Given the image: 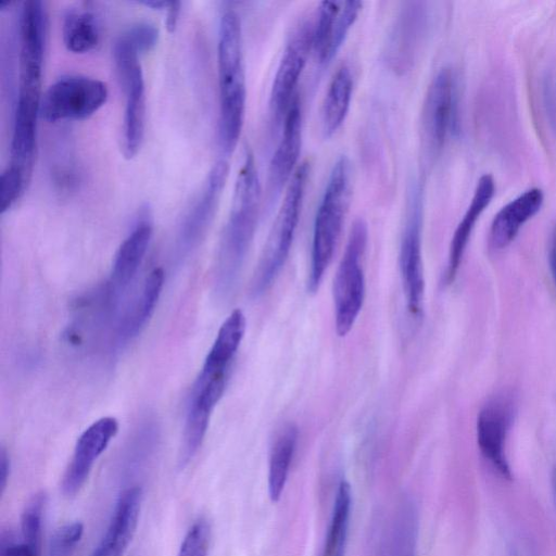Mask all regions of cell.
Masks as SVG:
<instances>
[{
  "label": "cell",
  "mask_w": 556,
  "mask_h": 556,
  "mask_svg": "<svg viewBox=\"0 0 556 556\" xmlns=\"http://www.w3.org/2000/svg\"><path fill=\"white\" fill-rule=\"evenodd\" d=\"M48 35V15L40 0L23 3L20 16V63L10 163L7 167L30 181L37 150L38 117Z\"/></svg>",
  "instance_id": "obj_1"
},
{
  "label": "cell",
  "mask_w": 556,
  "mask_h": 556,
  "mask_svg": "<svg viewBox=\"0 0 556 556\" xmlns=\"http://www.w3.org/2000/svg\"><path fill=\"white\" fill-rule=\"evenodd\" d=\"M261 182L252 152L247 149L237 175L228 219L218 245L213 291L218 300L233 291L257 226Z\"/></svg>",
  "instance_id": "obj_2"
},
{
  "label": "cell",
  "mask_w": 556,
  "mask_h": 556,
  "mask_svg": "<svg viewBox=\"0 0 556 556\" xmlns=\"http://www.w3.org/2000/svg\"><path fill=\"white\" fill-rule=\"evenodd\" d=\"M217 68L219 143L223 152L230 154L241 135L247 100L241 23L232 10L226 11L220 18Z\"/></svg>",
  "instance_id": "obj_3"
},
{
  "label": "cell",
  "mask_w": 556,
  "mask_h": 556,
  "mask_svg": "<svg viewBox=\"0 0 556 556\" xmlns=\"http://www.w3.org/2000/svg\"><path fill=\"white\" fill-rule=\"evenodd\" d=\"M352 194V167L341 155L330 172L326 189L316 212L311 269L307 279L309 292H316L338 245Z\"/></svg>",
  "instance_id": "obj_4"
},
{
  "label": "cell",
  "mask_w": 556,
  "mask_h": 556,
  "mask_svg": "<svg viewBox=\"0 0 556 556\" xmlns=\"http://www.w3.org/2000/svg\"><path fill=\"white\" fill-rule=\"evenodd\" d=\"M308 174V164L303 163L298 166L287 185L283 200L251 280L250 295L254 299L266 292L288 258L300 220Z\"/></svg>",
  "instance_id": "obj_5"
},
{
  "label": "cell",
  "mask_w": 556,
  "mask_h": 556,
  "mask_svg": "<svg viewBox=\"0 0 556 556\" xmlns=\"http://www.w3.org/2000/svg\"><path fill=\"white\" fill-rule=\"evenodd\" d=\"M367 240V224L363 219L355 220L333 279L334 325L339 337L350 332L364 303L363 260Z\"/></svg>",
  "instance_id": "obj_6"
},
{
  "label": "cell",
  "mask_w": 556,
  "mask_h": 556,
  "mask_svg": "<svg viewBox=\"0 0 556 556\" xmlns=\"http://www.w3.org/2000/svg\"><path fill=\"white\" fill-rule=\"evenodd\" d=\"M108 96L106 85L97 78L64 76L45 91L40 117L49 123L87 119L105 104Z\"/></svg>",
  "instance_id": "obj_7"
},
{
  "label": "cell",
  "mask_w": 556,
  "mask_h": 556,
  "mask_svg": "<svg viewBox=\"0 0 556 556\" xmlns=\"http://www.w3.org/2000/svg\"><path fill=\"white\" fill-rule=\"evenodd\" d=\"M140 55L125 46L113 51L117 76L126 98L123 149L127 159H132L139 152L146 129V85Z\"/></svg>",
  "instance_id": "obj_8"
},
{
  "label": "cell",
  "mask_w": 556,
  "mask_h": 556,
  "mask_svg": "<svg viewBox=\"0 0 556 556\" xmlns=\"http://www.w3.org/2000/svg\"><path fill=\"white\" fill-rule=\"evenodd\" d=\"M228 174V162L217 161L197 200L185 215L176 239V256L179 262L192 254L205 238L216 215Z\"/></svg>",
  "instance_id": "obj_9"
},
{
  "label": "cell",
  "mask_w": 556,
  "mask_h": 556,
  "mask_svg": "<svg viewBox=\"0 0 556 556\" xmlns=\"http://www.w3.org/2000/svg\"><path fill=\"white\" fill-rule=\"evenodd\" d=\"M228 374L201 370L189 394L179 465L186 466L200 448L210 424V418L222 399L228 382Z\"/></svg>",
  "instance_id": "obj_10"
},
{
  "label": "cell",
  "mask_w": 556,
  "mask_h": 556,
  "mask_svg": "<svg viewBox=\"0 0 556 556\" xmlns=\"http://www.w3.org/2000/svg\"><path fill=\"white\" fill-rule=\"evenodd\" d=\"M314 23L300 22L290 35L278 64L269 94V112L279 124L295 96V89L313 47Z\"/></svg>",
  "instance_id": "obj_11"
},
{
  "label": "cell",
  "mask_w": 556,
  "mask_h": 556,
  "mask_svg": "<svg viewBox=\"0 0 556 556\" xmlns=\"http://www.w3.org/2000/svg\"><path fill=\"white\" fill-rule=\"evenodd\" d=\"M514 417V402L507 395L489 400L477 418V442L485 460L504 479L510 480L505 443Z\"/></svg>",
  "instance_id": "obj_12"
},
{
  "label": "cell",
  "mask_w": 556,
  "mask_h": 556,
  "mask_svg": "<svg viewBox=\"0 0 556 556\" xmlns=\"http://www.w3.org/2000/svg\"><path fill=\"white\" fill-rule=\"evenodd\" d=\"M455 81L448 67L441 68L431 80L421 109V132L426 148L437 152L445 143L454 125Z\"/></svg>",
  "instance_id": "obj_13"
},
{
  "label": "cell",
  "mask_w": 556,
  "mask_h": 556,
  "mask_svg": "<svg viewBox=\"0 0 556 556\" xmlns=\"http://www.w3.org/2000/svg\"><path fill=\"white\" fill-rule=\"evenodd\" d=\"M399 266L407 311L419 319L424 311L425 277L421 255L420 205L415 203L407 217L399 254Z\"/></svg>",
  "instance_id": "obj_14"
},
{
  "label": "cell",
  "mask_w": 556,
  "mask_h": 556,
  "mask_svg": "<svg viewBox=\"0 0 556 556\" xmlns=\"http://www.w3.org/2000/svg\"><path fill=\"white\" fill-rule=\"evenodd\" d=\"M118 431L116 418L105 416L87 427L76 441L73 456L61 482L62 493L74 496L87 481L99 456Z\"/></svg>",
  "instance_id": "obj_15"
},
{
  "label": "cell",
  "mask_w": 556,
  "mask_h": 556,
  "mask_svg": "<svg viewBox=\"0 0 556 556\" xmlns=\"http://www.w3.org/2000/svg\"><path fill=\"white\" fill-rule=\"evenodd\" d=\"M152 233L151 220L140 218L115 253L110 278L104 286L109 303L115 314L142 264Z\"/></svg>",
  "instance_id": "obj_16"
},
{
  "label": "cell",
  "mask_w": 556,
  "mask_h": 556,
  "mask_svg": "<svg viewBox=\"0 0 556 556\" xmlns=\"http://www.w3.org/2000/svg\"><path fill=\"white\" fill-rule=\"evenodd\" d=\"M361 1L320 2L313 27L312 51L319 63H329L341 48L362 10Z\"/></svg>",
  "instance_id": "obj_17"
},
{
  "label": "cell",
  "mask_w": 556,
  "mask_h": 556,
  "mask_svg": "<svg viewBox=\"0 0 556 556\" xmlns=\"http://www.w3.org/2000/svg\"><path fill=\"white\" fill-rule=\"evenodd\" d=\"M426 8L421 2H408L395 18L386 43V60L399 73L409 71L426 30Z\"/></svg>",
  "instance_id": "obj_18"
},
{
  "label": "cell",
  "mask_w": 556,
  "mask_h": 556,
  "mask_svg": "<svg viewBox=\"0 0 556 556\" xmlns=\"http://www.w3.org/2000/svg\"><path fill=\"white\" fill-rule=\"evenodd\" d=\"M142 489L134 485L118 496L109 526L90 556H123L139 520Z\"/></svg>",
  "instance_id": "obj_19"
},
{
  "label": "cell",
  "mask_w": 556,
  "mask_h": 556,
  "mask_svg": "<svg viewBox=\"0 0 556 556\" xmlns=\"http://www.w3.org/2000/svg\"><path fill=\"white\" fill-rule=\"evenodd\" d=\"M301 142L302 112L300 100L295 97L283 118L281 137L269 163L268 187L271 195H277L295 173Z\"/></svg>",
  "instance_id": "obj_20"
},
{
  "label": "cell",
  "mask_w": 556,
  "mask_h": 556,
  "mask_svg": "<svg viewBox=\"0 0 556 556\" xmlns=\"http://www.w3.org/2000/svg\"><path fill=\"white\" fill-rule=\"evenodd\" d=\"M164 280L165 274L162 268H154L147 276L136 298L117 319L114 334L116 349H123L143 330L154 313Z\"/></svg>",
  "instance_id": "obj_21"
},
{
  "label": "cell",
  "mask_w": 556,
  "mask_h": 556,
  "mask_svg": "<svg viewBox=\"0 0 556 556\" xmlns=\"http://www.w3.org/2000/svg\"><path fill=\"white\" fill-rule=\"evenodd\" d=\"M543 201V191L540 188H531L504 205L492 220L490 245L494 250L506 248L521 227L540 211Z\"/></svg>",
  "instance_id": "obj_22"
},
{
  "label": "cell",
  "mask_w": 556,
  "mask_h": 556,
  "mask_svg": "<svg viewBox=\"0 0 556 556\" xmlns=\"http://www.w3.org/2000/svg\"><path fill=\"white\" fill-rule=\"evenodd\" d=\"M495 193V182L491 175H482L476 186L470 203L457 225L450 245L446 282H452L457 275L464 252L476 223L490 204Z\"/></svg>",
  "instance_id": "obj_23"
},
{
  "label": "cell",
  "mask_w": 556,
  "mask_h": 556,
  "mask_svg": "<svg viewBox=\"0 0 556 556\" xmlns=\"http://www.w3.org/2000/svg\"><path fill=\"white\" fill-rule=\"evenodd\" d=\"M245 332V316L235 309L222 324L217 336L208 350L201 370L216 374H229L233 357Z\"/></svg>",
  "instance_id": "obj_24"
},
{
  "label": "cell",
  "mask_w": 556,
  "mask_h": 556,
  "mask_svg": "<svg viewBox=\"0 0 556 556\" xmlns=\"http://www.w3.org/2000/svg\"><path fill=\"white\" fill-rule=\"evenodd\" d=\"M353 74L346 64H341L332 75L320 111L325 136L333 135L344 123L353 94Z\"/></svg>",
  "instance_id": "obj_25"
},
{
  "label": "cell",
  "mask_w": 556,
  "mask_h": 556,
  "mask_svg": "<svg viewBox=\"0 0 556 556\" xmlns=\"http://www.w3.org/2000/svg\"><path fill=\"white\" fill-rule=\"evenodd\" d=\"M298 434L294 425H286L271 444L268 460V494L271 502H278L285 489Z\"/></svg>",
  "instance_id": "obj_26"
},
{
  "label": "cell",
  "mask_w": 556,
  "mask_h": 556,
  "mask_svg": "<svg viewBox=\"0 0 556 556\" xmlns=\"http://www.w3.org/2000/svg\"><path fill=\"white\" fill-rule=\"evenodd\" d=\"M101 30L96 15L89 10L72 9L63 22V41L73 53H87L100 43Z\"/></svg>",
  "instance_id": "obj_27"
},
{
  "label": "cell",
  "mask_w": 556,
  "mask_h": 556,
  "mask_svg": "<svg viewBox=\"0 0 556 556\" xmlns=\"http://www.w3.org/2000/svg\"><path fill=\"white\" fill-rule=\"evenodd\" d=\"M351 506L352 493L350 483L345 480H341L339 482L333 503L330 526L325 542L324 556L344 555Z\"/></svg>",
  "instance_id": "obj_28"
},
{
  "label": "cell",
  "mask_w": 556,
  "mask_h": 556,
  "mask_svg": "<svg viewBox=\"0 0 556 556\" xmlns=\"http://www.w3.org/2000/svg\"><path fill=\"white\" fill-rule=\"evenodd\" d=\"M47 504V495L38 492L25 505L21 516V531L24 543L40 554L42 516Z\"/></svg>",
  "instance_id": "obj_29"
},
{
  "label": "cell",
  "mask_w": 556,
  "mask_h": 556,
  "mask_svg": "<svg viewBox=\"0 0 556 556\" xmlns=\"http://www.w3.org/2000/svg\"><path fill=\"white\" fill-rule=\"evenodd\" d=\"M417 515L410 502L402 505L394 538V556H415Z\"/></svg>",
  "instance_id": "obj_30"
},
{
  "label": "cell",
  "mask_w": 556,
  "mask_h": 556,
  "mask_svg": "<svg viewBox=\"0 0 556 556\" xmlns=\"http://www.w3.org/2000/svg\"><path fill=\"white\" fill-rule=\"evenodd\" d=\"M211 527L206 519L199 518L187 531L177 556H207Z\"/></svg>",
  "instance_id": "obj_31"
},
{
  "label": "cell",
  "mask_w": 556,
  "mask_h": 556,
  "mask_svg": "<svg viewBox=\"0 0 556 556\" xmlns=\"http://www.w3.org/2000/svg\"><path fill=\"white\" fill-rule=\"evenodd\" d=\"M83 533L84 525L80 521L63 525L51 538L48 556H71Z\"/></svg>",
  "instance_id": "obj_32"
},
{
  "label": "cell",
  "mask_w": 556,
  "mask_h": 556,
  "mask_svg": "<svg viewBox=\"0 0 556 556\" xmlns=\"http://www.w3.org/2000/svg\"><path fill=\"white\" fill-rule=\"evenodd\" d=\"M1 556H39V554L23 542L3 545Z\"/></svg>",
  "instance_id": "obj_33"
},
{
  "label": "cell",
  "mask_w": 556,
  "mask_h": 556,
  "mask_svg": "<svg viewBox=\"0 0 556 556\" xmlns=\"http://www.w3.org/2000/svg\"><path fill=\"white\" fill-rule=\"evenodd\" d=\"M11 462L8 452L4 447H1L0 451V490L1 494H3L8 480L10 477Z\"/></svg>",
  "instance_id": "obj_34"
},
{
  "label": "cell",
  "mask_w": 556,
  "mask_h": 556,
  "mask_svg": "<svg viewBox=\"0 0 556 556\" xmlns=\"http://www.w3.org/2000/svg\"><path fill=\"white\" fill-rule=\"evenodd\" d=\"M180 13V2L170 1L166 9V27L168 31L173 33L176 29Z\"/></svg>",
  "instance_id": "obj_35"
},
{
  "label": "cell",
  "mask_w": 556,
  "mask_h": 556,
  "mask_svg": "<svg viewBox=\"0 0 556 556\" xmlns=\"http://www.w3.org/2000/svg\"><path fill=\"white\" fill-rule=\"evenodd\" d=\"M549 265L552 270V276L556 286V231L552 241L551 252H549Z\"/></svg>",
  "instance_id": "obj_36"
},
{
  "label": "cell",
  "mask_w": 556,
  "mask_h": 556,
  "mask_svg": "<svg viewBox=\"0 0 556 556\" xmlns=\"http://www.w3.org/2000/svg\"><path fill=\"white\" fill-rule=\"evenodd\" d=\"M552 485H553V492H554L555 502H556V466L554 468L553 476H552Z\"/></svg>",
  "instance_id": "obj_37"
}]
</instances>
